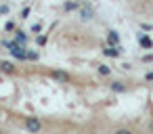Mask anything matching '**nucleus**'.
Listing matches in <instances>:
<instances>
[{
    "instance_id": "4",
    "label": "nucleus",
    "mask_w": 153,
    "mask_h": 134,
    "mask_svg": "<svg viewBox=\"0 0 153 134\" xmlns=\"http://www.w3.org/2000/svg\"><path fill=\"white\" fill-rule=\"evenodd\" d=\"M0 71H4V73H15V65L11 63V61H2V63H0Z\"/></svg>"
},
{
    "instance_id": "16",
    "label": "nucleus",
    "mask_w": 153,
    "mask_h": 134,
    "mask_svg": "<svg viewBox=\"0 0 153 134\" xmlns=\"http://www.w3.org/2000/svg\"><path fill=\"white\" fill-rule=\"evenodd\" d=\"M145 78H147V82H153V71H149V73H147Z\"/></svg>"
},
{
    "instance_id": "8",
    "label": "nucleus",
    "mask_w": 153,
    "mask_h": 134,
    "mask_svg": "<svg viewBox=\"0 0 153 134\" xmlns=\"http://www.w3.org/2000/svg\"><path fill=\"white\" fill-rule=\"evenodd\" d=\"M107 42H109V44H117V42H120V36H117V32H109V36H107Z\"/></svg>"
},
{
    "instance_id": "3",
    "label": "nucleus",
    "mask_w": 153,
    "mask_h": 134,
    "mask_svg": "<svg viewBox=\"0 0 153 134\" xmlns=\"http://www.w3.org/2000/svg\"><path fill=\"white\" fill-rule=\"evenodd\" d=\"M25 128H27V132H38V130H40V121H38L36 117H30V119L25 121Z\"/></svg>"
},
{
    "instance_id": "14",
    "label": "nucleus",
    "mask_w": 153,
    "mask_h": 134,
    "mask_svg": "<svg viewBox=\"0 0 153 134\" xmlns=\"http://www.w3.org/2000/svg\"><path fill=\"white\" fill-rule=\"evenodd\" d=\"M40 30H42L40 23H34V25H32V32H34V34H40Z\"/></svg>"
},
{
    "instance_id": "6",
    "label": "nucleus",
    "mask_w": 153,
    "mask_h": 134,
    "mask_svg": "<svg viewBox=\"0 0 153 134\" xmlns=\"http://www.w3.org/2000/svg\"><path fill=\"white\" fill-rule=\"evenodd\" d=\"M103 53L107 57H120L122 55V46H117V48H103Z\"/></svg>"
},
{
    "instance_id": "9",
    "label": "nucleus",
    "mask_w": 153,
    "mask_h": 134,
    "mask_svg": "<svg viewBox=\"0 0 153 134\" xmlns=\"http://www.w3.org/2000/svg\"><path fill=\"white\" fill-rule=\"evenodd\" d=\"M99 73L101 76H109V67L107 65H99Z\"/></svg>"
},
{
    "instance_id": "2",
    "label": "nucleus",
    "mask_w": 153,
    "mask_h": 134,
    "mask_svg": "<svg viewBox=\"0 0 153 134\" xmlns=\"http://www.w3.org/2000/svg\"><path fill=\"white\" fill-rule=\"evenodd\" d=\"M51 76H53V80H59V82H69V73H65V71H61V69H53V71H51Z\"/></svg>"
},
{
    "instance_id": "13",
    "label": "nucleus",
    "mask_w": 153,
    "mask_h": 134,
    "mask_svg": "<svg viewBox=\"0 0 153 134\" xmlns=\"http://www.w3.org/2000/svg\"><path fill=\"white\" fill-rule=\"evenodd\" d=\"M27 59H30V61H36V59H38V53H34V50H27Z\"/></svg>"
},
{
    "instance_id": "15",
    "label": "nucleus",
    "mask_w": 153,
    "mask_h": 134,
    "mask_svg": "<svg viewBox=\"0 0 153 134\" xmlns=\"http://www.w3.org/2000/svg\"><path fill=\"white\" fill-rule=\"evenodd\" d=\"M7 13H9V7L2 4V7H0V15H7Z\"/></svg>"
},
{
    "instance_id": "10",
    "label": "nucleus",
    "mask_w": 153,
    "mask_h": 134,
    "mask_svg": "<svg viewBox=\"0 0 153 134\" xmlns=\"http://www.w3.org/2000/svg\"><path fill=\"white\" fill-rule=\"evenodd\" d=\"M111 88H113L115 92H124V90H126V86H124V84H117V82H115V84H113Z\"/></svg>"
},
{
    "instance_id": "7",
    "label": "nucleus",
    "mask_w": 153,
    "mask_h": 134,
    "mask_svg": "<svg viewBox=\"0 0 153 134\" xmlns=\"http://www.w3.org/2000/svg\"><path fill=\"white\" fill-rule=\"evenodd\" d=\"M15 42H19V44H25V42H27V36H25L23 32H19V30H17V32H15Z\"/></svg>"
},
{
    "instance_id": "11",
    "label": "nucleus",
    "mask_w": 153,
    "mask_h": 134,
    "mask_svg": "<svg viewBox=\"0 0 153 134\" xmlns=\"http://www.w3.org/2000/svg\"><path fill=\"white\" fill-rule=\"evenodd\" d=\"M76 7H78L76 2H65V7H63V9H65V11H74Z\"/></svg>"
},
{
    "instance_id": "1",
    "label": "nucleus",
    "mask_w": 153,
    "mask_h": 134,
    "mask_svg": "<svg viewBox=\"0 0 153 134\" xmlns=\"http://www.w3.org/2000/svg\"><path fill=\"white\" fill-rule=\"evenodd\" d=\"M4 46L11 50V55H13L15 59H19V61H25V59H27V48H25V44H19V42H4Z\"/></svg>"
},
{
    "instance_id": "17",
    "label": "nucleus",
    "mask_w": 153,
    "mask_h": 134,
    "mask_svg": "<svg viewBox=\"0 0 153 134\" xmlns=\"http://www.w3.org/2000/svg\"><path fill=\"white\" fill-rule=\"evenodd\" d=\"M149 128H151V130H153V119H151V124H149Z\"/></svg>"
},
{
    "instance_id": "5",
    "label": "nucleus",
    "mask_w": 153,
    "mask_h": 134,
    "mask_svg": "<svg viewBox=\"0 0 153 134\" xmlns=\"http://www.w3.org/2000/svg\"><path fill=\"white\" fill-rule=\"evenodd\" d=\"M136 36H138V42H140L143 48H151V46H153V42H151L147 36H143V34H136Z\"/></svg>"
},
{
    "instance_id": "12",
    "label": "nucleus",
    "mask_w": 153,
    "mask_h": 134,
    "mask_svg": "<svg viewBox=\"0 0 153 134\" xmlns=\"http://www.w3.org/2000/svg\"><path fill=\"white\" fill-rule=\"evenodd\" d=\"M82 17H84V19H90V17H92V11H90V9H84V11H82Z\"/></svg>"
}]
</instances>
